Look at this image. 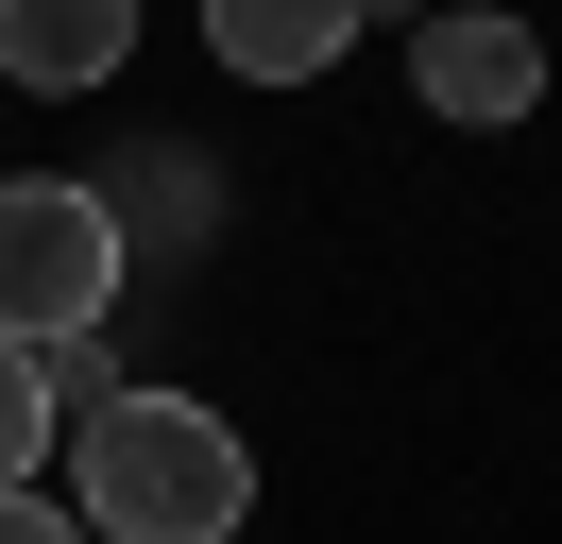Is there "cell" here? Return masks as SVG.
<instances>
[{"instance_id": "cell-7", "label": "cell", "mask_w": 562, "mask_h": 544, "mask_svg": "<svg viewBox=\"0 0 562 544\" xmlns=\"http://www.w3.org/2000/svg\"><path fill=\"white\" fill-rule=\"evenodd\" d=\"M0 544H103V528H86V510H52L35 476H18V494H0Z\"/></svg>"}, {"instance_id": "cell-1", "label": "cell", "mask_w": 562, "mask_h": 544, "mask_svg": "<svg viewBox=\"0 0 562 544\" xmlns=\"http://www.w3.org/2000/svg\"><path fill=\"white\" fill-rule=\"evenodd\" d=\"M69 510L103 544H239L256 510V442L222 426L205 392H171V374H137V392H103L69 426Z\"/></svg>"}, {"instance_id": "cell-2", "label": "cell", "mask_w": 562, "mask_h": 544, "mask_svg": "<svg viewBox=\"0 0 562 544\" xmlns=\"http://www.w3.org/2000/svg\"><path fill=\"white\" fill-rule=\"evenodd\" d=\"M120 272H137V238H120V204L86 170H18L0 188V340H103Z\"/></svg>"}, {"instance_id": "cell-4", "label": "cell", "mask_w": 562, "mask_h": 544, "mask_svg": "<svg viewBox=\"0 0 562 544\" xmlns=\"http://www.w3.org/2000/svg\"><path fill=\"white\" fill-rule=\"evenodd\" d=\"M358 34H375V0H205V52L239 68V86H307Z\"/></svg>"}, {"instance_id": "cell-3", "label": "cell", "mask_w": 562, "mask_h": 544, "mask_svg": "<svg viewBox=\"0 0 562 544\" xmlns=\"http://www.w3.org/2000/svg\"><path fill=\"white\" fill-rule=\"evenodd\" d=\"M409 86H426V120L512 136L528 102H546V34H528V18H494V0H443V18L409 34Z\"/></svg>"}, {"instance_id": "cell-6", "label": "cell", "mask_w": 562, "mask_h": 544, "mask_svg": "<svg viewBox=\"0 0 562 544\" xmlns=\"http://www.w3.org/2000/svg\"><path fill=\"white\" fill-rule=\"evenodd\" d=\"M35 442H52V340H0V494L35 476Z\"/></svg>"}, {"instance_id": "cell-5", "label": "cell", "mask_w": 562, "mask_h": 544, "mask_svg": "<svg viewBox=\"0 0 562 544\" xmlns=\"http://www.w3.org/2000/svg\"><path fill=\"white\" fill-rule=\"evenodd\" d=\"M0 68H18V86H120V68H137V0H0Z\"/></svg>"}]
</instances>
